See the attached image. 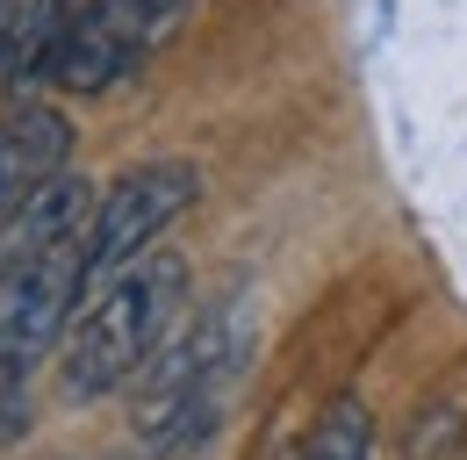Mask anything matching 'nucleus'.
<instances>
[{"label": "nucleus", "mask_w": 467, "mask_h": 460, "mask_svg": "<svg viewBox=\"0 0 467 460\" xmlns=\"http://www.w3.org/2000/svg\"><path fill=\"white\" fill-rule=\"evenodd\" d=\"M180 15H187V0H87L65 22L44 79H58L65 94H101L173 29Z\"/></svg>", "instance_id": "4"}, {"label": "nucleus", "mask_w": 467, "mask_h": 460, "mask_svg": "<svg viewBox=\"0 0 467 460\" xmlns=\"http://www.w3.org/2000/svg\"><path fill=\"white\" fill-rule=\"evenodd\" d=\"M65 0H0V37H7V79L44 72L65 37Z\"/></svg>", "instance_id": "7"}, {"label": "nucleus", "mask_w": 467, "mask_h": 460, "mask_svg": "<svg viewBox=\"0 0 467 460\" xmlns=\"http://www.w3.org/2000/svg\"><path fill=\"white\" fill-rule=\"evenodd\" d=\"M302 460H374V424H367V410L359 402H331L324 417H317V432H309V446Z\"/></svg>", "instance_id": "8"}, {"label": "nucleus", "mask_w": 467, "mask_h": 460, "mask_svg": "<svg viewBox=\"0 0 467 460\" xmlns=\"http://www.w3.org/2000/svg\"><path fill=\"white\" fill-rule=\"evenodd\" d=\"M65 152H72V130H65L58 109H15L0 122V224H7L51 172H65Z\"/></svg>", "instance_id": "6"}, {"label": "nucleus", "mask_w": 467, "mask_h": 460, "mask_svg": "<svg viewBox=\"0 0 467 460\" xmlns=\"http://www.w3.org/2000/svg\"><path fill=\"white\" fill-rule=\"evenodd\" d=\"M180 288H187V267L166 259V252L109 274L65 331V389L72 396H109L130 374H144V360L166 345Z\"/></svg>", "instance_id": "1"}, {"label": "nucleus", "mask_w": 467, "mask_h": 460, "mask_svg": "<svg viewBox=\"0 0 467 460\" xmlns=\"http://www.w3.org/2000/svg\"><path fill=\"white\" fill-rule=\"evenodd\" d=\"M237 367H244V317L216 309L202 324H187L180 339H166L144 374H137V410H130V432L151 446V454H187L216 432L223 396H231Z\"/></svg>", "instance_id": "2"}, {"label": "nucleus", "mask_w": 467, "mask_h": 460, "mask_svg": "<svg viewBox=\"0 0 467 460\" xmlns=\"http://www.w3.org/2000/svg\"><path fill=\"white\" fill-rule=\"evenodd\" d=\"M87 281V237L15 252L0 245V389L29 382V367L72 331V302Z\"/></svg>", "instance_id": "3"}, {"label": "nucleus", "mask_w": 467, "mask_h": 460, "mask_svg": "<svg viewBox=\"0 0 467 460\" xmlns=\"http://www.w3.org/2000/svg\"><path fill=\"white\" fill-rule=\"evenodd\" d=\"M194 194H202V172L187 166V159H159V166L122 172L116 187L101 194L94 230H87V281L101 288L109 274L137 267V259L151 252V237L173 224V216L194 209Z\"/></svg>", "instance_id": "5"}, {"label": "nucleus", "mask_w": 467, "mask_h": 460, "mask_svg": "<svg viewBox=\"0 0 467 460\" xmlns=\"http://www.w3.org/2000/svg\"><path fill=\"white\" fill-rule=\"evenodd\" d=\"M0 72H7V37H0Z\"/></svg>", "instance_id": "9"}]
</instances>
